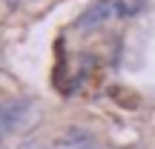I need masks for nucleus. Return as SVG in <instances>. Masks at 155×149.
Segmentation results:
<instances>
[{
	"mask_svg": "<svg viewBox=\"0 0 155 149\" xmlns=\"http://www.w3.org/2000/svg\"><path fill=\"white\" fill-rule=\"evenodd\" d=\"M32 112H35V100L29 98H12L0 103V132H17L23 129L29 121H32Z\"/></svg>",
	"mask_w": 155,
	"mask_h": 149,
	"instance_id": "obj_1",
	"label": "nucleus"
},
{
	"mask_svg": "<svg viewBox=\"0 0 155 149\" xmlns=\"http://www.w3.org/2000/svg\"><path fill=\"white\" fill-rule=\"evenodd\" d=\"M115 15V0H95L86 11L81 15L78 26L81 29H95V26H104L109 17Z\"/></svg>",
	"mask_w": 155,
	"mask_h": 149,
	"instance_id": "obj_2",
	"label": "nucleus"
},
{
	"mask_svg": "<svg viewBox=\"0 0 155 149\" xmlns=\"http://www.w3.org/2000/svg\"><path fill=\"white\" fill-rule=\"evenodd\" d=\"M6 3H9V6H17V3H20V0H6Z\"/></svg>",
	"mask_w": 155,
	"mask_h": 149,
	"instance_id": "obj_3",
	"label": "nucleus"
},
{
	"mask_svg": "<svg viewBox=\"0 0 155 149\" xmlns=\"http://www.w3.org/2000/svg\"><path fill=\"white\" fill-rule=\"evenodd\" d=\"M78 149H95V146H92V144H86V146H78Z\"/></svg>",
	"mask_w": 155,
	"mask_h": 149,
	"instance_id": "obj_4",
	"label": "nucleus"
}]
</instances>
